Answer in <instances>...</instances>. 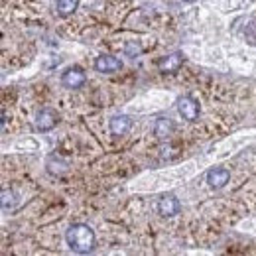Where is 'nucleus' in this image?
<instances>
[{
  "label": "nucleus",
  "mask_w": 256,
  "mask_h": 256,
  "mask_svg": "<svg viewBox=\"0 0 256 256\" xmlns=\"http://www.w3.org/2000/svg\"><path fill=\"white\" fill-rule=\"evenodd\" d=\"M60 122V116L54 108H42L38 114H36V130L40 132H50L58 126Z\"/></svg>",
  "instance_id": "obj_4"
},
{
  "label": "nucleus",
  "mask_w": 256,
  "mask_h": 256,
  "mask_svg": "<svg viewBox=\"0 0 256 256\" xmlns=\"http://www.w3.org/2000/svg\"><path fill=\"white\" fill-rule=\"evenodd\" d=\"M77 8H79V0H58V4H56V12H58L62 18L71 16Z\"/></svg>",
  "instance_id": "obj_11"
},
{
  "label": "nucleus",
  "mask_w": 256,
  "mask_h": 256,
  "mask_svg": "<svg viewBox=\"0 0 256 256\" xmlns=\"http://www.w3.org/2000/svg\"><path fill=\"white\" fill-rule=\"evenodd\" d=\"M140 52H142V46L138 42H128L124 46V54L128 58H136V56H140Z\"/></svg>",
  "instance_id": "obj_13"
},
{
  "label": "nucleus",
  "mask_w": 256,
  "mask_h": 256,
  "mask_svg": "<svg viewBox=\"0 0 256 256\" xmlns=\"http://www.w3.org/2000/svg\"><path fill=\"white\" fill-rule=\"evenodd\" d=\"M2 207L4 209H12L14 207V192L2 190Z\"/></svg>",
  "instance_id": "obj_14"
},
{
  "label": "nucleus",
  "mask_w": 256,
  "mask_h": 256,
  "mask_svg": "<svg viewBox=\"0 0 256 256\" xmlns=\"http://www.w3.org/2000/svg\"><path fill=\"white\" fill-rule=\"evenodd\" d=\"M108 128L114 136H124L130 132L132 128V118L128 114H114L110 120H108Z\"/></svg>",
  "instance_id": "obj_8"
},
{
  "label": "nucleus",
  "mask_w": 256,
  "mask_h": 256,
  "mask_svg": "<svg viewBox=\"0 0 256 256\" xmlns=\"http://www.w3.org/2000/svg\"><path fill=\"white\" fill-rule=\"evenodd\" d=\"M48 170H50V174H54V176H62L67 172V164L62 160H58V158H52V160L48 162Z\"/></svg>",
  "instance_id": "obj_12"
},
{
  "label": "nucleus",
  "mask_w": 256,
  "mask_h": 256,
  "mask_svg": "<svg viewBox=\"0 0 256 256\" xmlns=\"http://www.w3.org/2000/svg\"><path fill=\"white\" fill-rule=\"evenodd\" d=\"M174 130H176V124H174V120L170 116H158L156 122H154V126H152V132H154V136L158 140L170 138Z\"/></svg>",
  "instance_id": "obj_10"
},
{
  "label": "nucleus",
  "mask_w": 256,
  "mask_h": 256,
  "mask_svg": "<svg viewBox=\"0 0 256 256\" xmlns=\"http://www.w3.org/2000/svg\"><path fill=\"white\" fill-rule=\"evenodd\" d=\"M95 69L98 73H116L122 69V62L114 56H108V54H102L95 60Z\"/></svg>",
  "instance_id": "obj_6"
},
{
  "label": "nucleus",
  "mask_w": 256,
  "mask_h": 256,
  "mask_svg": "<svg viewBox=\"0 0 256 256\" xmlns=\"http://www.w3.org/2000/svg\"><path fill=\"white\" fill-rule=\"evenodd\" d=\"M65 240L69 244V248L77 254H87L95 248V230L89 224L77 223L71 224L65 232Z\"/></svg>",
  "instance_id": "obj_1"
},
{
  "label": "nucleus",
  "mask_w": 256,
  "mask_h": 256,
  "mask_svg": "<svg viewBox=\"0 0 256 256\" xmlns=\"http://www.w3.org/2000/svg\"><path fill=\"white\" fill-rule=\"evenodd\" d=\"M85 81H87V75H85V71H83L81 67H77V65L65 69V73L62 75V83H64V87L65 89H71V91L81 89V87L85 85Z\"/></svg>",
  "instance_id": "obj_2"
},
{
  "label": "nucleus",
  "mask_w": 256,
  "mask_h": 256,
  "mask_svg": "<svg viewBox=\"0 0 256 256\" xmlns=\"http://www.w3.org/2000/svg\"><path fill=\"white\" fill-rule=\"evenodd\" d=\"M158 213L162 217H176L180 213V201L172 193H164L158 199Z\"/></svg>",
  "instance_id": "obj_5"
},
{
  "label": "nucleus",
  "mask_w": 256,
  "mask_h": 256,
  "mask_svg": "<svg viewBox=\"0 0 256 256\" xmlns=\"http://www.w3.org/2000/svg\"><path fill=\"white\" fill-rule=\"evenodd\" d=\"M178 112L184 116V120L195 122L199 118V102L192 95H184L178 98Z\"/></svg>",
  "instance_id": "obj_3"
},
{
  "label": "nucleus",
  "mask_w": 256,
  "mask_h": 256,
  "mask_svg": "<svg viewBox=\"0 0 256 256\" xmlns=\"http://www.w3.org/2000/svg\"><path fill=\"white\" fill-rule=\"evenodd\" d=\"M184 2H195V0H184Z\"/></svg>",
  "instance_id": "obj_15"
},
{
  "label": "nucleus",
  "mask_w": 256,
  "mask_h": 256,
  "mask_svg": "<svg viewBox=\"0 0 256 256\" xmlns=\"http://www.w3.org/2000/svg\"><path fill=\"white\" fill-rule=\"evenodd\" d=\"M228 180H230V172H228L226 168H211V170L207 172V184H209V188H213V190L224 188V186L228 184Z\"/></svg>",
  "instance_id": "obj_7"
},
{
  "label": "nucleus",
  "mask_w": 256,
  "mask_h": 256,
  "mask_svg": "<svg viewBox=\"0 0 256 256\" xmlns=\"http://www.w3.org/2000/svg\"><path fill=\"white\" fill-rule=\"evenodd\" d=\"M182 65H184V56L180 52H176V54H170V56L160 58L158 69H160L162 73H176Z\"/></svg>",
  "instance_id": "obj_9"
}]
</instances>
